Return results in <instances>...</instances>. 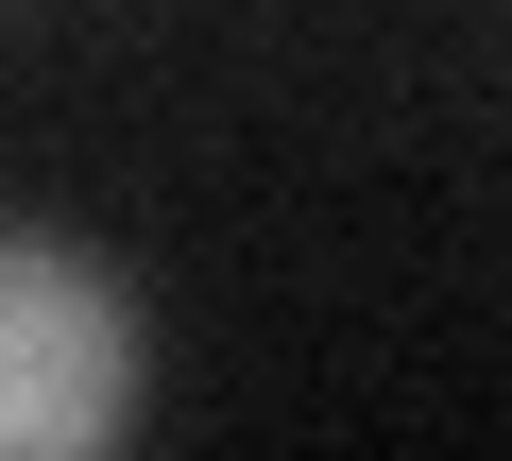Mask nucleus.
Returning a JSON list of instances; mask_svg holds the SVG:
<instances>
[{"mask_svg":"<svg viewBox=\"0 0 512 461\" xmlns=\"http://www.w3.org/2000/svg\"><path fill=\"white\" fill-rule=\"evenodd\" d=\"M137 410V291L86 240L0 222V461H86Z\"/></svg>","mask_w":512,"mask_h":461,"instance_id":"f257e3e1","label":"nucleus"}]
</instances>
